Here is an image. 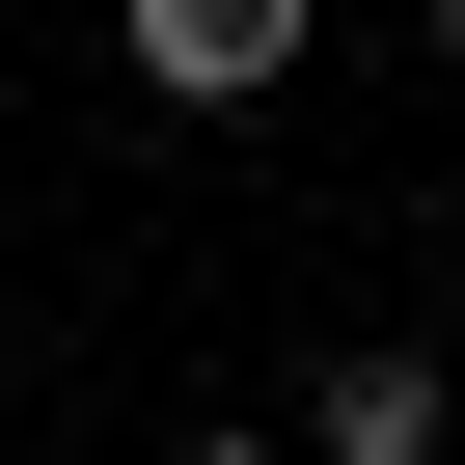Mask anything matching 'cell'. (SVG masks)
<instances>
[{"label": "cell", "mask_w": 465, "mask_h": 465, "mask_svg": "<svg viewBox=\"0 0 465 465\" xmlns=\"http://www.w3.org/2000/svg\"><path fill=\"white\" fill-rule=\"evenodd\" d=\"M302 55H329V0H137V83L164 110H274Z\"/></svg>", "instance_id": "obj_1"}, {"label": "cell", "mask_w": 465, "mask_h": 465, "mask_svg": "<svg viewBox=\"0 0 465 465\" xmlns=\"http://www.w3.org/2000/svg\"><path fill=\"white\" fill-rule=\"evenodd\" d=\"M302 465H438V356H329L302 383Z\"/></svg>", "instance_id": "obj_2"}, {"label": "cell", "mask_w": 465, "mask_h": 465, "mask_svg": "<svg viewBox=\"0 0 465 465\" xmlns=\"http://www.w3.org/2000/svg\"><path fill=\"white\" fill-rule=\"evenodd\" d=\"M411 55H465V0H411Z\"/></svg>", "instance_id": "obj_3"}, {"label": "cell", "mask_w": 465, "mask_h": 465, "mask_svg": "<svg viewBox=\"0 0 465 465\" xmlns=\"http://www.w3.org/2000/svg\"><path fill=\"white\" fill-rule=\"evenodd\" d=\"M192 465H274V438H192Z\"/></svg>", "instance_id": "obj_4"}]
</instances>
